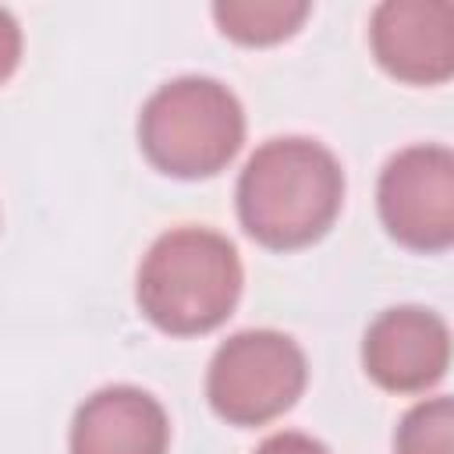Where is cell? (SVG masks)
Returning a JSON list of instances; mask_svg holds the SVG:
<instances>
[{"label": "cell", "mask_w": 454, "mask_h": 454, "mask_svg": "<svg viewBox=\"0 0 454 454\" xmlns=\"http://www.w3.org/2000/svg\"><path fill=\"white\" fill-rule=\"evenodd\" d=\"M245 142L238 96L216 78H174L160 85L138 114V145L145 160L170 177H213Z\"/></svg>", "instance_id": "3957f363"}, {"label": "cell", "mask_w": 454, "mask_h": 454, "mask_svg": "<svg viewBox=\"0 0 454 454\" xmlns=\"http://www.w3.org/2000/svg\"><path fill=\"white\" fill-rule=\"evenodd\" d=\"M376 206L387 234L411 252L454 241V156L443 145H408L380 174Z\"/></svg>", "instance_id": "5b68a950"}, {"label": "cell", "mask_w": 454, "mask_h": 454, "mask_svg": "<svg viewBox=\"0 0 454 454\" xmlns=\"http://www.w3.org/2000/svg\"><path fill=\"white\" fill-rule=\"evenodd\" d=\"M301 348L277 330H241L227 337L206 372V397L231 426H262L284 415L305 390Z\"/></svg>", "instance_id": "277c9868"}, {"label": "cell", "mask_w": 454, "mask_h": 454, "mask_svg": "<svg viewBox=\"0 0 454 454\" xmlns=\"http://www.w3.org/2000/svg\"><path fill=\"white\" fill-rule=\"evenodd\" d=\"M344 202V170L312 138L259 145L238 177L241 227L266 248L287 252L319 241Z\"/></svg>", "instance_id": "6da1fadb"}, {"label": "cell", "mask_w": 454, "mask_h": 454, "mask_svg": "<svg viewBox=\"0 0 454 454\" xmlns=\"http://www.w3.org/2000/svg\"><path fill=\"white\" fill-rule=\"evenodd\" d=\"M163 404L138 387H103L74 411L71 454H167Z\"/></svg>", "instance_id": "ba28073f"}, {"label": "cell", "mask_w": 454, "mask_h": 454, "mask_svg": "<svg viewBox=\"0 0 454 454\" xmlns=\"http://www.w3.org/2000/svg\"><path fill=\"white\" fill-rule=\"evenodd\" d=\"M394 454H454L450 397H429L415 404L394 433Z\"/></svg>", "instance_id": "30bf717a"}, {"label": "cell", "mask_w": 454, "mask_h": 454, "mask_svg": "<svg viewBox=\"0 0 454 454\" xmlns=\"http://www.w3.org/2000/svg\"><path fill=\"white\" fill-rule=\"evenodd\" d=\"M305 0H220L213 4V18L220 32L241 46H273L291 39L309 18Z\"/></svg>", "instance_id": "9c48e42d"}, {"label": "cell", "mask_w": 454, "mask_h": 454, "mask_svg": "<svg viewBox=\"0 0 454 454\" xmlns=\"http://www.w3.org/2000/svg\"><path fill=\"white\" fill-rule=\"evenodd\" d=\"M241 259L206 227H177L153 241L138 266L135 298L142 316L174 337L216 330L238 305Z\"/></svg>", "instance_id": "7a4b0ae2"}, {"label": "cell", "mask_w": 454, "mask_h": 454, "mask_svg": "<svg viewBox=\"0 0 454 454\" xmlns=\"http://www.w3.org/2000/svg\"><path fill=\"white\" fill-rule=\"evenodd\" d=\"M255 454H330V450L305 433H273L255 447Z\"/></svg>", "instance_id": "7c38bea8"}, {"label": "cell", "mask_w": 454, "mask_h": 454, "mask_svg": "<svg viewBox=\"0 0 454 454\" xmlns=\"http://www.w3.org/2000/svg\"><path fill=\"white\" fill-rule=\"evenodd\" d=\"M362 365L383 390L422 394L447 376L450 330L429 309L419 305L387 309L365 330Z\"/></svg>", "instance_id": "52a82bcc"}, {"label": "cell", "mask_w": 454, "mask_h": 454, "mask_svg": "<svg viewBox=\"0 0 454 454\" xmlns=\"http://www.w3.org/2000/svg\"><path fill=\"white\" fill-rule=\"evenodd\" d=\"M18 60H21V28H18V21L0 7V85L14 74Z\"/></svg>", "instance_id": "8fae6325"}, {"label": "cell", "mask_w": 454, "mask_h": 454, "mask_svg": "<svg viewBox=\"0 0 454 454\" xmlns=\"http://www.w3.org/2000/svg\"><path fill=\"white\" fill-rule=\"evenodd\" d=\"M372 53L387 74L408 85H440L454 74V4L387 0L372 11Z\"/></svg>", "instance_id": "8992f818"}]
</instances>
